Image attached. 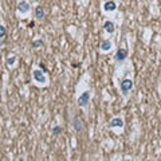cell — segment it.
I'll return each mask as SVG.
<instances>
[{"instance_id":"cell-1","label":"cell","mask_w":161,"mask_h":161,"mask_svg":"<svg viewBox=\"0 0 161 161\" xmlns=\"http://www.w3.org/2000/svg\"><path fill=\"white\" fill-rule=\"evenodd\" d=\"M120 87H121V91H122V94L126 97L127 94H129L130 90L133 89V80H132V79H129V78L122 79V80H121Z\"/></svg>"},{"instance_id":"cell-2","label":"cell","mask_w":161,"mask_h":161,"mask_svg":"<svg viewBox=\"0 0 161 161\" xmlns=\"http://www.w3.org/2000/svg\"><path fill=\"white\" fill-rule=\"evenodd\" d=\"M32 78L36 83H40V85H45L47 82V77H46V73H43L42 70H35L32 73Z\"/></svg>"},{"instance_id":"cell-3","label":"cell","mask_w":161,"mask_h":161,"mask_svg":"<svg viewBox=\"0 0 161 161\" xmlns=\"http://www.w3.org/2000/svg\"><path fill=\"white\" fill-rule=\"evenodd\" d=\"M89 101H90V91L82 93V94L79 95V98H78V106H80V107H86L87 103H89Z\"/></svg>"},{"instance_id":"cell-4","label":"cell","mask_w":161,"mask_h":161,"mask_svg":"<svg viewBox=\"0 0 161 161\" xmlns=\"http://www.w3.org/2000/svg\"><path fill=\"white\" fill-rule=\"evenodd\" d=\"M126 58H127V51L125 48H118V51L114 55V59H116L117 62H122V60H125Z\"/></svg>"},{"instance_id":"cell-5","label":"cell","mask_w":161,"mask_h":161,"mask_svg":"<svg viewBox=\"0 0 161 161\" xmlns=\"http://www.w3.org/2000/svg\"><path fill=\"white\" fill-rule=\"evenodd\" d=\"M28 11H30L28 2H26V0H22V2L18 3V12L19 13H27Z\"/></svg>"},{"instance_id":"cell-6","label":"cell","mask_w":161,"mask_h":161,"mask_svg":"<svg viewBox=\"0 0 161 161\" xmlns=\"http://www.w3.org/2000/svg\"><path fill=\"white\" fill-rule=\"evenodd\" d=\"M117 8V4L114 0H109V2H106L105 4H103V9H105L106 12H112V11H116Z\"/></svg>"},{"instance_id":"cell-7","label":"cell","mask_w":161,"mask_h":161,"mask_svg":"<svg viewBox=\"0 0 161 161\" xmlns=\"http://www.w3.org/2000/svg\"><path fill=\"white\" fill-rule=\"evenodd\" d=\"M109 127H123V121L121 118H113L109 123Z\"/></svg>"},{"instance_id":"cell-8","label":"cell","mask_w":161,"mask_h":161,"mask_svg":"<svg viewBox=\"0 0 161 161\" xmlns=\"http://www.w3.org/2000/svg\"><path fill=\"white\" fill-rule=\"evenodd\" d=\"M103 28H105V31L109 32V34H113L114 31H116V27H114V23L113 22H105Z\"/></svg>"},{"instance_id":"cell-9","label":"cell","mask_w":161,"mask_h":161,"mask_svg":"<svg viewBox=\"0 0 161 161\" xmlns=\"http://www.w3.org/2000/svg\"><path fill=\"white\" fill-rule=\"evenodd\" d=\"M112 42H110V40H103L102 43H101V50H102V51H110V50H112Z\"/></svg>"},{"instance_id":"cell-10","label":"cell","mask_w":161,"mask_h":161,"mask_svg":"<svg viewBox=\"0 0 161 161\" xmlns=\"http://www.w3.org/2000/svg\"><path fill=\"white\" fill-rule=\"evenodd\" d=\"M74 129H75L77 132H80V130H82V121L79 118L74 120Z\"/></svg>"},{"instance_id":"cell-11","label":"cell","mask_w":161,"mask_h":161,"mask_svg":"<svg viewBox=\"0 0 161 161\" xmlns=\"http://www.w3.org/2000/svg\"><path fill=\"white\" fill-rule=\"evenodd\" d=\"M35 15H36V18H38V19H43V16H45V11H43L42 7H36Z\"/></svg>"},{"instance_id":"cell-12","label":"cell","mask_w":161,"mask_h":161,"mask_svg":"<svg viewBox=\"0 0 161 161\" xmlns=\"http://www.w3.org/2000/svg\"><path fill=\"white\" fill-rule=\"evenodd\" d=\"M32 48H39V47H42L43 46V40H34V42H32Z\"/></svg>"},{"instance_id":"cell-13","label":"cell","mask_w":161,"mask_h":161,"mask_svg":"<svg viewBox=\"0 0 161 161\" xmlns=\"http://www.w3.org/2000/svg\"><path fill=\"white\" fill-rule=\"evenodd\" d=\"M13 65H15V56H9V58L7 59V66L11 67Z\"/></svg>"},{"instance_id":"cell-14","label":"cell","mask_w":161,"mask_h":161,"mask_svg":"<svg viewBox=\"0 0 161 161\" xmlns=\"http://www.w3.org/2000/svg\"><path fill=\"white\" fill-rule=\"evenodd\" d=\"M5 34H7V30H5V27L0 24V38H4V36H5Z\"/></svg>"},{"instance_id":"cell-15","label":"cell","mask_w":161,"mask_h":161,"mask_svg":"<svg viewBox=\"0 0 161 161\" xmlns=\"http://www.w3.org/2000/svg\"><path fill=\"white\" fill-rule=\"evenodd\" d=\"M60 133H62V127L60 126H55L52 129V134H55V136H58V134H60Z\"/></svg>"},{"instance_id":"cell-16","label":"cell","mask_w":161,"mask_h":161,"mask_svg":"<svg viewBox=\"0 0 161 161\" xmlns=\"http://www.w3.org/2000/svg\"><path fill=\"white\" fill-rule=\"evenodd\" d=\"M39 67L42 69V71H43V73H47V67H46L45 65H43V63H39Z\"/></svg>"},{"instance_id":"cell-17","label":"cell","mask_w":161,"mask_h":161,"mask_svg":"<svg viewBox=\"0 0 161 161\" xmlns=\"http://www.w3.org/2000/svg\"><path fill=\"white\" fill-rule=\"evenodd\" d=\"M34 26H35V23H34V22H31V23H30V24H28V27H30V28H32Z\"/></svg>"},{"instance_id":"cell-18","label":"cell","mask_w":161,"mask_h":161,"mask_svg":"<svg viewBox=\"0 0 161 161\" xmlns=\"http://www.w3.org/2000/svg\"><path fill=\"white\" fill-rule=\"evenodd\" d=\"M3 45H4V42H3V40H2V38H0V47H2Z\"/></svg>"}]
</instances>
